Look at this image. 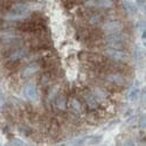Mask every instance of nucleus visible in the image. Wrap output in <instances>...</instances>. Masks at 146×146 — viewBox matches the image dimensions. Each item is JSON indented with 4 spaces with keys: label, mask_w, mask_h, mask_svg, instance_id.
I'll use <instances>...</instances> for the list:
<instances>
[{
    "label": "nucleus",
    "mask_w": 146,
    "mask_h": 146,
    "mask_svg": "<svg viewBox=\"0 0 146 146\" xmlns=\"http://www.w3.org/2000/svg\"><path fill=\"white\" fill-rule=\"evenodd\" d=\"M104 54L111 60L115 61H120V62H126L129 60V55L121 50L120 48H112V47H109L104 50Z\"/></svg>",
    "instance_id": "obj_1"
},
{
    "label": "nucleus",
    "mask_w": 146,
    "mask_h": 146,
    "mask_svg": "<svg viewBox=\"0 0 146 146\" xmlns=\"http://www.w3.org/2000/svg\"><path fill=\"white\" fill-rule=\"evenodd\" d=\"M124 41H125V36L120 34L119 32H115L105 36V42L112 48H120Z\"/></svg>",
    "instance_id": "obj_2"
},
{
    "label": "nucleus",
    "mask_w": 146,
    "mask_h": 146,
    "mask_svg": "<svg viewBox=\"0 0 146 146\" xmlns=\"http://www.w3.org/2000/svg\"><path fill=\"white\" fill-rule=\"evenodd\" d=\"M23 95L29 102H38L39 101V91L34 83H28L23 89Z\"/></svg>",
    "instance_id": "obj_3"
},
{
    "label": "nucleus",
    "mask_w": 146,
    "mask_h": 146,
    "mask_svg": "<svg viewBox=\"0 0 146 146\" xmlns=\"http://www.w3.org/2000/svg\"><path fill=\"white\" fill-rule=\"evenodd\" d=\"M102 28L105 32L115 33V32H120L121 29L124 28V25L119 20H109V21L104 22V25L102 26Z\"/></svg>",
    "instance_id": "obj_4"
},
{
    "label": "nucleus",
    "mask_w": 146,
    "mask_h": 146,
    "mask_svg": "<svg viewBox=\"0 0 146 146\" xmlns=\"http://www.w3.org/2000/svg\"><path fill=\"white\" fill-rule=\"evenodd\" d=\"M113 1L112 0H92V1H89L87 4V7L90 8H111L113 7Z\"/></svg>",
    "instance_id": "obj_5"
},
{
    "label": "nucleus",
    "mask_w": 146,
    "mask_h": 146,
    "mask_svg": "<svg viewBox=\"0 0 146 146\" xmlns=\"http://www.w3.org/2000/svg\"><path fill=\"white\" fill-rule=\"evenodd\" d=\"M40 70V66L39 64H36V63H33V64H29V66H27L25 69H22V71H21V77L22 78H28V77H31L32 75H34V74H36Z\"/></svg>",
    "instance_id": "obj_6"
},
{
    "label": "nucleus",
    "mask_w": 146,
    "mask_h": 146,
    "mask_svg": "<svg viewBox=\"0 0 146 146\" xmlns=\"http://www.w3.org/2000/svg\"><path fill=\"white\" fill-rule=\"evenodd\" d=\"M27 54H28V49H27V48H20V49H18L14 53L11 54L9 61H11V62H17V61L22 60L23 57H26Z\"/></svg>",
    "instance_id": "obj_7"
},
{
    "label": "nucleus",
    "mask_w": 146,
    "mask_h": 146,
    "mask_svg": "<svg viewBox=\"0 0 146 146\" xmlns=\"http://www.w3.org/2000/svg\"><path fill=\"white\" fill-rule=\"evenodd\" d=\"M106 81L110 82L112 84H116V86H123V84L125 83V80L124 77L119 75V74H111V75H108L106 77Z\"/></svg>",
    "instance_id": "obj_8"
},
{
    "label": "nucleus",
    "mask_w": 146,
    "mask_h": 146,
    "mask_svg": "<svg viewBox=\"0 0 146 146\" xmlns=\"http://www.w3.org/2000/svg\"><path fill=\"white\" fill-rule=\"evenodd\" d=\"M84 100H86V102L90 109H96L98 106V100H97L92 94H87L86 97H84Z\"/></svg>",
    "instance_id": "obj_9"
},
{
    "label": "nucleus",
    "mask_w": 146,
    "mask_h": 146,
    "mask_svg": "<svg viewBox=\"0 0 146 146\" xmlns=\"http://www.w3.org/2000/svg\"><path fill=\"white\" fill-rule=\"evenodd\" d=\"M55 105L60 110H66L67 109V98L64 95H57L55 100Z\"/></svg>",
    "instance_id": "obj_10"
},
{
    "label": "nucleus",
    "mask_w": 146,
    "mask_h": 146,
    "mask_svg": "<svg viewBox=\"0 0 146 146\" xmlns=\"http://www.w3.org/2000/svg\"><path fill=\"white\" fill-rule=\"evenodd\" d=\"M29 17V12H23V13H18V12H14V13H9L7 15L8 20H23L27 19Z\"/></svg>",
    "instance_id": "obj_11"
},
{
    "label": "nucleus",
    "mask_w": 146,
    "mask_h": 146,
    "mask_svg": "<svg viewBox=\"0 0 146 146\" xmlns=\"http://www.w3.org/2000/svg\"><path fill=\"white\" fill-rule=\"evenodd\" d=\"M14 12H18V13H23V12H29V8L26 4H22V3H19V4H15L13 7H12Z\"/></svg>",
    "instance_id": "obj_12"
},
{
    "label": "nucleus",
    "mask_w": 146,
    "mask_h": 146,
    "mask_svg": "<svg viewBox=\"0 0 146 146\" xmlns=\"http://www.w3.org/2000/svg\"><path fill=\"white\" fill-rule=\"evenodd\" d=\"M71 109H72V111H74L75 113H77V115L83 112V108H82L81 103L75 98L71 101Z\"/></svg>",
    "instance_id": "obj_13"
},
{
    "label": "nucleus",
    "mask_w": 146,
    "mask_h": 146,
    "mask_svg": "<svg viewBox=\"0 0 146 146\" xmlns=\"http://www.w3.org/2000/svg\"><path fill=\"white\" fill-rule=\"evenodd\" d=\"M139 92H140V90H139L138 88H133V89L130 91L129 100H130L131 102H136V101H138V98H139Z\"/></svg>",
    "instance_id": "obj_14"
},
{
    "label": "nucleus",
    "mask_w": 146,
    "mask_h": 146,
    "mask_svg": "<svg viewBox=\"0 0 146 146\" xmlns=\"http://www.w3.org/2000/svg\"><path fill=\"white\" fill-rule=\"evenodd\" d=\"M124 8L129 12L130 14H136L137 13V7L135 6V4H132V3L124 1Z\"/></svg>",
    "instance_id": "obj_15"
},
{
    "label": "nucleus",
    "mask_w": 146,
    "mask_h": 146,
    "mask_svg": "<svg viewBox=\"0 0 146 146\" xmlns=\"http://www.w3.org/2000/svg\"><path fill=\"white\" fill-rule=\"evenodd\" d=\"M98 141H101V138H97V137H90L87 139H83L81 140V144H88V145H95Z\"/></svg>",
    "instance_id": "obj_16"
},
{
    "label": "nucleus",
    "mask_w": 146,
    "mask_h": 146,
    "mask_svg": "<svg viewBox=\"0 0 146 146\" xmlns=\"http://www.w3.org/2000/svg\"><path fill=\"white\" fill-rule=\"evenodd\" d=\"M100 21H101V17L100 15H94L90 19V23H92V25H96V23H98Z\"/></svg>",
    "instance_id": "obj_17"
},
{
    "label": "nucleus",
    "mask_w": 146,
    "mask_h": 146,
    "mask_svg": "<svg viewBox=\"0 0 146 146\" xmlns=\"http://www.w3.org/2000/svg\"><path fill=\"white\" fill-rule=\"evenodd\" d=\"M4 103H5V96H4L3 91L0 90V108H1V106L4 105Z\"/></svg>",
    "instance_id": "obj_18"
},
{
    "label": "nucleus",
    "mask_w": 146,
    "mask_h": 146,
    "mask_svg": "<svg viewBox=\"0 0 146 146\" xmlns=\"http://www.w3.org/2000/svg\"><path fill=\"white\" fill-rule=\"evenodd\" d=\"M11 145H23V141H21L19 139H13L11 141Z\"/></svg>",
    "instance_id": "obj_19"
},
{
    "label": "nucleus",
    "mask_w": 146,
    "mask_h": 146,
    "mask_svg": "<svg viewBox=\"0 0 146 146\" xmlns=\"http://www.w3.org/2000/svg\"><path fill=\"white\" fill-rule=\"evenodd\" d=\"M137 3H138V5L144 9L145 8V0H137Z\"/></svg>",
    "instance_id": "obj_20"
},
{
    "label": "nucleus",
    "mask_w": 146,
    "mask_h": 146,
    "mask_svg": "<svg viewBox=\"0 0 146 146\" xmlns=\"http://www.w3.org/2000/svg\"><path fill=\"white\" fill-rule=\"evenodd\" d=\"M140 127H145V116L140 118Z\"/></svg>",
    "instance_id": "obj_21"
}]
</instances>
